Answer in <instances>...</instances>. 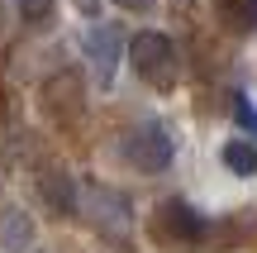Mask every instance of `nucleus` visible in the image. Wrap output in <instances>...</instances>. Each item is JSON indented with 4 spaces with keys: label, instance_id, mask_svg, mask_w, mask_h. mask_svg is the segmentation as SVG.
<instances>
[{
    "label": "nucleus",
    "instance_id": "obj_6",
    "mask_svg": "<svg viewBox=\"0 0 257 253\" xmlns=\"http://www.w3.org/2000/svg\"><path fill=\"white\" fill-rule=\"evenodd\" d=\"M81 53H86V72H91V81H95V86H110L119 57L128 53V43H124V34H119L114 24L91 19V24L81 29Z\"/></svg>",
    "mask_w": 257,
    "mask_h": 253
},
{
    "label": "nucleus",
    "instance_id": "obj_1",
    "mask_svg": "<svg viewBox=\"0 0 257 253\" xmlns=\"http://www.w3.org/2000/svg\"><path fill=\"white\" fill-rule=\"evenodd\" d=\"M81 220L100 244H110L114 253H134V229H138V215H134V201L128 191L110 187V182H86L81 187Z\"/></svg>",
    "mask_w": 257,
    "mask_h": 253
},
{
    "label": "nucleus",
    "instance_id": "obj_14",
    "mask_svg": "<svg viewBox=\"0 0 257 253\" xmlns=\"http://www.w3.org/2000/svg\"><path fill=\"white\" fill-rule=\"evenodd\" d=\"M76 5H81V10H91V5H95V0H76Z\"/></svg>",
    "mask_w": 257,
    "mask_h": 253
},
{
    "label": "nucleus",
    "instance_id": "obj_12",
    "mask_svg": "<svg viewBox=\"0 0 257 253\" xmlns=\"http://www.w3.org/2000/svg\"><path fill=\"white\" fill-rule=\"evenodd\" d=\"M233 120H238L243 129H248L252 139H257V105H252V101H248V96H243V91L233 96Z\"/></svg>",
    "mask_w": 257,
    "mask_h": 253
},
{
    "label": "nucleus",
    "instance_id": "obj_5",
    "mask_svg": "<svg viewBox=\"0 0 257 253\" xmlns=\"http://www.w3.org/2000/svg\"><path fill=\"white\" fill-rule=\"evenodd\" d=\"M38 105L53 120V129L76 134L81 120H86V81H81V72H53L43 81V91H38Z\"/></svg>",
    "mask_w": 257,
    "mask_h": 253
},
{
    "label": "nucleus",
    "instance_id": "obj_9",
    "mask_svg": "<svg viewBox=\"0 0 257 253\" xmlns=\"http://www.w3.org/2000/svg\"><path fill=\"white\" fill-rule=\"evenodd\" d=\"M210 10L229 34H238V38L257 34V0H210Z\"/></svg>",
    "mask_w": 257,
    "mask_h": 253
},
{
    "label": "nucleus",
    "instance_id": "obj_4",
    "mask_svg": "<svg viewBox=\"0 0 257 253\" xmlns=\"http://www.w3.org/2000/svg\"><path fill=\"white\" fill-rule=\"evenodd\" d=\"M128 67H134V76L143 86H153V91H172V86L181 81V53H176V43L167 34H157V29H138V34L128 38Z\"/></svg>",
    "mask_w": 257,
    "mask_h": 253
},
{
    "label": "nucleus",
    "instance_id": "obj_2",
    "mask_svg": "<svg viewBox=\"0 0 257 253\" xmlns=\"http://www.w3.org/2000/svg\"><path fill=\"white\" fill-rule=\"evenodd\" d=\"M148 239H153L157 248H200L205 239H210V215H200V210L191 206V201L181 196H167L153 206V215H148Z\"/></svg>",
    "mask_w": 257,
    "mask_h": 253
},
{
    "label": "nucleus",
    "instance_id": "obj_11",
    "mask_svg": "<svg viewBox=\"0 0 257 253\" xmlns=\"http://www.w3.org/2000/svg\"><path fill=\"white\" fill-rule=\"evenodd\" d=\"M15 15L24 19L29 29H43L48 19L57 15V0H15Z\"/></svg>",
    "mask_w": 257,
    "mask_h": 253
},
{
    "label": "nucleus",
    "instance_id": "obj_7",
    "mask_svg": "<svg viewBox=\"0 0 257 253\" xmlns=\"http://www.w3.org/2000/svg\"><path fill=\"white\" fill-rule=\"evenodd\" d=\"M34 191H38V201L53 210V220H76L81 215V187L72 182V172H67L62 162H43L38 177H34Z\"/></svg>",
    "mask_w": 257,
    "mask_h": 253
},
{
    "label": "nucleus",
    "instance_id": "obj_8",
    "mask_svg": "<svg viewBox=\"0 0 257 253\" xmlns=\"http://www.w3.org/2000/svg\"><path fill=\"white\" fill-rule=\"evenodd\" d=\"M38 244L34 215L19 206H0V253H29Z\"/></svg>",
    "mask_w": 257,
    "mask_h": 253
},
{
    "label": "nucleus",
    "instance_id": "obj_10",
    "mask_svg": "<svg viewBox=\"0 0 257 253\" xmlns=\"http://www.w3.org/2000/svg\"><path fill=\"white\" fill-rule=\"evenodd\" d=\"M219 162L233 172V177H243V182L257 177V139H248V134H243V139H224Z\"/></svg>",
    "mask_w": 257,
    "mask_h": 253
},
{
    "label": "nucleus",
    "instance_id": "obj_13",
    "mask_svg": "<svg viewBox=\"0 0 257 253\" xmlns=\"http://www.w3.org/2000/svg\"><path fill=\"white\" fill-rule=\"evenodd\" d=\"M114 5H119V10H128V15H148L157 0H114Z\"/></svg>",
    "mask_w": 257,
    "mask_h": 253
},
{
    "label": "nucleus",
    "instance_id": "obj_3",
    "mask_svg": "<svg viewBox=\"0 0 257 253\" xmlns=\"http://www.w3.org/2000/svg\"><path fill=\"white\" fill-rule=\"evenodd\" d=\"M119 158L143 177H157L176 162V134L162 120H138L119 134Z\"/></svg>",
    "mask_w": 257,
    "mask_h": 253
}]
</instances>
